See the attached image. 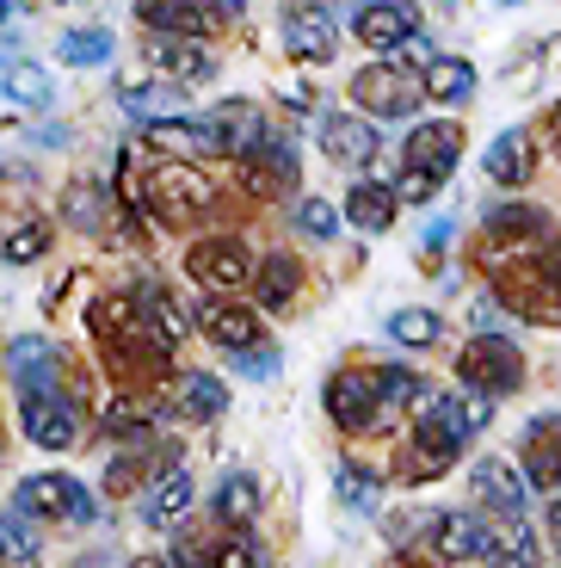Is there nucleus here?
I'll list each match as a JSON object with an SVG mask.
<instances>
[{"instance_id":"41","label":"nucleus","mask_w":561,"mask_h":568,"mask_svg":"<svg viewBox=\"0 0 561 568\" xmlns=\"http://www.w3.org/2000/svg\"><path fill=\"white\" fill-rule=\"evenodd\" d=\"M389 341L395 346H432L438 341V315L432 310H395L389 315Z\"/></svg>"},{"instance_id":"21","label":"nucleus","mask_w":561,"mask_h":568,"mask_svg":"<svg viewBox=\"0 0 561 568\" xmlns=\"http://www.w3.org/2000/svg\"><path fill=\"white\" fill-rule=\"evenodd\" d=\"M204 124L216 130V142H223V155H253L259 142H266V118H259V105L253 100H223L216 112H204Z\"/></svg>"},{"instance_id":"45","label":"nucleus","mask_w":561,"mask_h":568,"mask_svg":"<svg viewBox=\"0 0 561 568\" xmlns=\"http://www.w3.org/2000/svg\"><path fill=\"white\" fill-rule=\"evenodd\" d=\"M136 483H142V452L112 457V469H105V495H130Z\"/></svg>"},{"instance_id":"52","label":"nucleus","mask_w":561,"mask_h":568,"mask_svg":"<svg viewBox=\"0 0 561 568\" xmlns=\"http://www.w3.org/2000/svg\"><path fill=\"white\" fill-rule=\"evenodd\" d=\"M549 531H555V550H561V500L549 507Z\"/></svg>"},{"instance_id":"17","label":"nucleus","mask_w":561,"mask_h":568,"mask_svg":"<svg viewBox=\"0 0 561 568\" xmlns=\"http://www.w3.org/2000/svg\"><path fill=\"white\" fill-rule=\"evenodd\" d=\"M351 31L370 43V50H401L407 38H420V7H407V0H377V7H358Z\"/></svg>"},{"instance_id":"28","label":"nucleus","mask_w":561,"mask_h":568,"mask_svg":"<svg viewBox=\"0 0 561 568\" xmlns=\"http://www.w3.org/2000/svg\"><path fill=\"white\" fill-rule=\"evenodd\" d=\"M488 562L493 568H537V531L524 519H493L488 526Z\"/></svg>"},{"instance_id":"16","label":"nucleus","mask_w":561,"mask_h":568,"mask_svg":"<svg viewBox=\"0 0 561 568\" xmlns=\"http://www.w3.org/2000/svg\"><path fill=\"white\" fill-rule=\"evenodd\" d=\"M476 500L493 507V519H524V500H531L524 469L512 464V457H481L476 464Z\"/></svg>"},{"instance_id":"47","label":"nucleus","mask_w":561,"mask_h":568,"mask_svg":"<svg viewBox=\"0 0 561 568\" xmlns=\"http://www.w3.org/2000/svg\"><path fill=\"white\" fill-rule=\"evenodd\" d=\"M278 365H284V358L272 353V346H247V353H235V371H241V377H272Z\"/></svg>"},{"instance_id":"49","label":"nucleus","mask_w":561,"mask_h":568,"mask_svg":"<svg viewBox=\"0 0 561 568\" xmlns=\"http://www.w3.org/2000/svg\"><path fill=\"white\" fill-rule=\"evenodd\" d=\"M543 142H549V149L561 155V100L549 105V118H543Z\"/></svg>"},{"instance_id":"11","label":"nucleus","mask_w":561,"mask_h":568,"mask_svg":"<svg viewBox=\"0 0 561 568\" xmlns=\"http://www.w3.org/2000/svg\"><path fill=\"white\" fill-rule=\"evenodd\" d=\"M136 19L155 38H197L211 26H235L241 7H228V0H211V7H197V0H136Z\"/></svg>"},{"instance_id":"36","label":"nucleus","mask_w":561,"mask_h":568,"mask_svg":"<svg viewBox=\"0 0 561 568\" xmlns=\"http://www.w3.org/2000/svg\"><path fill=\"white\" fill-rule=\"evenodd\" d=\"M57 62H69V69H99V62H112V31H105V26L62 31V38H57Z\"/></svg>"},{"instance_id":"14","label":"nucleus","mask_w":561,"mask_h":568,"mask_svg":"<svg viewBox=\"0 0 561 568\" xmlns=\"http://www.w3.org/2000/svg\"><path fill=\"white\" fill-rule=\"evenodd\" d=\"M118 105L142 124H173V118H192L180 81H155V74H124L118 81Z\"/></svg>"},{"instance_id":"20","label":"nucleus","mask_w":561,"mask_h":568,"mask_svg":"<svg viewBox=\"0 0 561 568\" xmlns=\"http://www.w3.org/2000/svg\"><path fill=\"white\" fill-rule=\"evenodd\" d=\"M322 155L334 168H365V161H377V124L370 118H351V112H334L322 124Z\"/></svg>"},{"instance_id":"23","label":"nucleus","mask_w":561,"mask_h":568,"mask_svg":"<svg viewBox=\"0 0 561 568\" xmlns=\"http://www.w3.org/2000/svg\"><path fill=\"white\" fill-rule=\"evenodd\" d=\"M531 168H537V142L531 130H500L488 142V155H481V173L493 185H531Z\"/></svg>"},{"instance_id":"37","label":"nucleus","mask_w":561,"mask_h":568,"mask_svg":"<svg viewBox=\"0 0 561 568\" xmlns=\"http://www.w3.org/2000/svg\"><path fill=\"white\" fill-rule=\"evenodd\" d=\"M223 408H228V389L216 384V377H204V371H185L180 377V414L185 420H216Z\"/></svg>"},{"instance_id":"24","label":"nucleus","mask_w":561,"mask_h":568,"mask_svg":"<svg viewBox=\"0 0 561 568\" xmlns=\"http://www.w3.org/2000/svg\"><path fill=\"white\" fill-rule=\"evenodd\" d=\"M185 507H192V476H185L180 464H167L161 469V483L142 495V526L173 531V526H185Z\"/></svg>"},{"instance_id":"54","label":"nucleus","mask_w":561,"mask_h":568,"mask_svg":"<svg viewBox=\"0 0 561 568\" xmlns=\"http://www.w3.org/2000/svg\"><path fill=\"white\" fill-rule=\"evenodd\" d=\"M0 13H7V7H0Z\"/></svg>"},{"instance_id":"42","label":"nucleus","mask_w":561,"mask_h":568,"mask_svg":"<svg viewBox=\"0 0 561 568\" xmlns=\"http://www.w3.org/2000/svg\"><path fill=\"white\" fill-rule=\"evenodd\" d=\"M296 229L315 235V242H334V235H339V211L327 199H303V204H296Z\"/></svg>"},{"instance_id":"44","label":"nucleus","mask_w":561,"mask_h":568,"mask_svg":"<svg viewBox=\"0 0 561 568\" xmlns=\"http://www.w3.org/2000/svg\"><path fill=\"white\" fill-rule=\"evenodd\" d=\"M167 562L173 568H216V544H204V538H192V531H185V538L167 550Z\"/></svg>"},{"instance_id":"2","label":"nucleus","mask_w":561,"mask_h":568,"mask_svg":"<svg viewBox=\"0 0 561 568\" xmlns=\"http://www.w3.org/2000/svg\"><path fill=\"white\" fill-rule=\"evenodd\" d=\"M537 242H549V216L537 211V204H493L476 229V260L488 272H500V266L531 260Z\"/></svg>"},{"instance_id":"51","label":"nucleus","mask_w":561,"mask_h":568,"mask_svg":"<svg viewBox=\"0 0 561 568\" xmlns=\"http://www.w3.org/2000/svg\"><path fill=\"white\" fill-rule=\"evenodd\" d=\"M130 568H173V562H167V556H136Z\"/></svg>"},{"instance_id":"25","label":"nucleus","mask_w":561,"mask_h":568,"mask_svg":"<svg viewBox=\"0 0 561 568\" xmlns=\"http://www.w3.org/2000/svg\"><path fill=\"white\" fill-rule=\"evenodd\" d=\"M149 142H155V149H167V155H180L185 168H192V161L223 155V142H216V130L204 124V118H173V124H149Z\"/></svg>"},{"instance_id":"4","label":"nucleus","mask_w":561,"mask_h":568,"mask_svg":"<svg viewBox=\"0 0 561 568\" xmlns=\"http://www.w3.org/2000/svg\"><path fill=\"white\" fill-rule=\"evenodd\" d=\"M457 377H463V389H476L481 402L512 396V389L524 384V353L506 341V334H476V341L463 346V358H457Z\"/></svg>"},{"instance_id":"15","label":"nucleus","mask_w":561,"mask_h":568,"mask_svg":"<svg viewBox=\"0 0 561 568\" xmlns=\"http://www.w3.org/2000/svg\"><path fill=\"white\" fill-rule=\"evenodd\" d=\"M339 26L327 7H284V57L296 62H334Z\"/></svg>"},{"instance_id":"12","label":"nucleus","mask_w":561,"mask_h":568,"mask_svg":"<svg viewBox=\"0 0 561 568\" xmlns=\"http://www.w3.org/2000/svg\"><path fill=\"white\" fill-rule=\"evenodd\" d=\"M351 100L365 105V112H377V118H407L426 93H420V74H401V69H389V62H370V69L351 74Z\"/></svg>"},{"instance_id":"35","label":"nucleus","mask_w":561,"mask_h":568,"mask_svg":"<svg viewBox=\"0 0 561 568\" xmlns=\"http://www.w3.org/2000/svg\"><path fill=\"white\" fill-rule=\"evenodd\" d=\"M43 254H50V223L43 216H26V223L0 229V260L7 266H38Z\"/></svg>"},{"instance_id":"6","label":"nucleus","mask_w":561,"mask_h":568,"mask_svg":"<svg viewBox=\"0 0 561 568\" xmlns=\"http://www.w3.org/2000/svg\"><path fill=\"white\" fill-rule=\"evenodd\" d=\"M149 204H155L167 223H192V216L216 211V185L204 168H185V161H161L149 173Z\"/></svg>"},{"instance_id":"50","label":"nucleus","mask_w":561,"mask_h":568,"mask_svg":"<svg viewBox=\"0 0 561 568\" xmlns=\"http://www.w3.org/2000/svg\"><path fill=\"white\" fill-rule=\"evenodd\" d=\"M74 568H112V550H86V556H74Z\"/></svg>"},{"instance_id":"29","label":"nucleus","mask_w":561,"mask_h":568,"mask_svg":"<svg viewBox=\"0 0 561 568\" xmlns=\"http://www.w3.org/2000/svg\"><path fill=\"white\" fill-rule=\"evenodd\" d=\"M253 278H259V303H266V310H284V303L303 291V260L278 247V254H266L253 266Z\"/></svg>"},{"instance_id":"10","label":"nucleus","mask_w":561,"mask_h":568,"mask_svg":"<svg viewBox=\"0 0 561 568\" xmlns=\"http://www.w3.org/2000/svg\"><path fill=\"white\" fill-rule=\"evenodd\" d=\"M296 180H303V168H296L290 142H259L253 155L235 161V185L247 192V199H259V204H284L296 192Z\"/></svg>"},{"instance_id":"18","label":"nucleus","mask_w":561,"mask_h":568,"mask_svg":"<svg viewBox=\"0 0 561 568\" xmlns=\"http://www.w3.org/2000/svg\"><path fill=\"white\" fill-rule=\"evenodd\" d=\"M401 155H407V168H414V173H438V180H450V168H457V155H463V124L438 118V124L407 130Z\"/></svg>"},{"instance_id":"31","label":"nucleus","mask_w":561,"mask_h":568,"mask_svg":"<svg viewBox=\"0 0 561 568\" xmlns=\"http://www.w3.org/2000/svg\"><path fill=\"white\" fill-rule=\"evenodd\" d=\"M339 211H346L358 229H370V235H377V229H389V223H395V211H401V204H395V192H389V185L358 180V185L346 192V204H339Z\"/></svg>"},{"instance_id":"22","label":"nucleus","mask_w":561,"mask_h":568,"mask_svg":"<svg viewBox=\"0 0 561 568\" xmlns=\"http://www.w3.org/2000/svg\"><path fill=\"white\" fill-rule=\"evenodd\" d=\"M197 327H204L216 346H228V353L259 346V322H253V310H241L235 297H204L197 303Z\"/></svg>"},{"instance_id":"26","label":"nucleus","mask_w":561,"mask_h":568,"mask_svg":"<svg viewBox=\"0 0 561 568\" xmlns=\"http://www.w3.org/2000/svg\"><path fill=\"white\" fill-rule=\"evenodd\" d=\"M149 57L161 62V69H167V81H211L216 74V62H211V50H204V43H192V38H155L149 43Z\"/></svg>"},{"instance_id":"39","label":"nucleus","mask_w":561,"mask_h":568,"mask_svg":"<svg viewBox=\"0 0 561 568\" xmlns=\"http://www.w3.org/2000/svg\"><path fill=\"white\" fill-rule=\"evenodd\" d=\"M0 544L13 550V562H38V556H43V531H38V519H31L26 507L0 513Z\"/></svg>"},{"instance_id":"9","label":"nucleus","mask_w":561,"mask_h":568,"mask_svg":"<svg viewBox=\"0 0 561 568\" xmlns=\"http://www.w3.org/2000/svg\"><path fill=\"white\" fill-rule=\"evenodd\" d=\"M327 414H334L339 433H377L382 426V389H377V371H334L327 377Z\"/></svg>"},{"instance_id":"27","label":"nucleus","mask_w":561,"mask_h":568,"mask_svg":"<svg viewBox=\"0 0 561 568\" xmlns=\"http://www.w3.org/2000/svg\"><path fill=\"white\" fill-rule=\"evenodd\" d=\"M334 500L351 513H377L382 507V476L370 464H358V457H339L334 464Z\"/></svg>"},{"instance_id":"33","label":"nucleus","mask_w":561,"mask_h":568,"mask_svg":"<svg viewBox=\"0 0 561 568\" xmlns=\"http://www.w3.org/2000/svg\"><path fill=\"white\" fill-rule=\"evenodd\" d=\"M62 216H69L74 229H86V235H105L112 204H105V192H99L93 180H69V192H62Z\"/></svg>"},{"instance_id":"30","label":"nucleus","mask_w":561,"mask_h":568,"mask_svg":"<svg viewBox=\"0 0 561 568\" xmlns=\"http://www.w3.org/2000/svg\"><path fill=\"white\" fill-rule=\"evenodd\" d=\"M211 513L223 526H247L253 513H259V483H253L247 469H228L223 483L211 488Z\"/></svg>"},{"instance_id":"34","label":"nucleus","mask_w":561,"mask_h":568,"mask_svg":"<svg viewBox=\"0 0 561 568\" xmlns=\"http://www.w3.org/2000/svg\"><path fill=\"white\" fill-rule=\"evenodd\" d=\"M0 87H7V100L26 105V112H43V105L57 100V87H50V74H43L38 62H7V69H0Z\"/></svg>"},{"instance_id":"43","label":"nucleus","mask_w":561,"mask_h":568,"mask_svg":"<svg viewBox=\"0 0 561 568\" xmlns=\"http://www.w3.org/2000/svg\"><path fill=\"white\" fill-rule=\"evenodd\" d=\"M438 185H445L438 173H414V168H407L401 180L389 185V192H395V204H432V192H438Z\"/></svg>"},{"instance_id":"46","label":"nucleus","mask_w":561,"mask_h":568,"mask_svg":"<svg viewBox=\"0 0 561 568\" xmlns=\"http://www.w3.org/2000/svg\"><path fill=\"white\" fill-rule=\"evenodd\" d=\"M105 426H112L118 439H130V433H142V426H149V408H142V402H112V414H105Z\"/></svg>"},{"instance_id":"53","label":"nucleus","mask_w":561,"mask_h":568,"mask_svg":"<svg viewBox=\"0 0 561 568\" xmlns=\"http://www.w3.org/2000/svg\"><path fill=\"white\" fill-rule=\"evenodd\" d=\"M0 562H7V550H0Z\"/></svg>"},{"instance_id":"1","label":"nucleus","mask_w":561,"mask_h":568,"mask_svg":"<svg viewBox=\"0 0 561 568\" xmlns=\"http://www.w3.org/2000/svg\"><path fill=\"white\" fill-rule=\"evenodd\" d=\"M86 327H93L99 353L112 358V371L124 384H155V377H167V346H161V334L149 327L142 303L99 297L93 310H86Z\"/></svg>"},{"instance_id":"7","label":"nucleus","mask_w":561,"mask_h":568,"mask_svg":"<svg viewBox=\"0 0 561 568\" xmlns=\"http://www.w3.org/2000/svg\"><path fill=\"white\" fill-rule=\"evenodd\" d=\"M19 420H26L31 445H43V452H69V445L81 439L74 396H62L57 384H26L19 389Z\"/></svg>"},{"instance_id":"19","label":"nucleus","mask_w":561,"mask_h":568,"mask_svg":"<svg viewBox=\"0 0 561 568\" xmlns=\"http://www.w3.org/2000/svg\"><path fill=\"white\" fill-rule=\"evenodd\" d=\"M524 476H531V488L561 495V414L524 420Z\"/></svg>"},{"instance_id":"32","label":"nucleus","mask_w":561,"mask_h":568,"mask_svg":"<svg viewBox=\"0 0 561 568\" xmlns=\"http://www.w3.org/2000/svg\"><path fill=\"white\" fill-rule=\"evenodd\" d=\"M420 93H426V100L457 105V100H469V93H476V69H469L463 57H432V69L420 74Z\"/></svg>"},{"instance_id":"38","label":"nucleus","mask_w":561,"mask_h":568,"mask_svg":"<svg viewBox=\"0 0 561 568\" xmlns=\"http://www.w3.org/2000/svg\"><path fill=\"white\" fill-rule=\"evenodd\" d=\"M142 315H149V327L161 334V346H167V353L185 341V315H180V303H173L161 284H142Z\"/></svg>"},{"instance_id":"3","label":"nucleus","mask_w":561,"mask_h":568,"mask_svg":"<svg viewBox=\"0 0 561 568\" xmlns=\"http://www.w3.org/2000/svg\"><path fill=\"white\" fill-rule=\"evenodd\" d=\"M488 556V526L469 507H445L426 519V531L407 544V562H481Z\"/></svg>"},{"instance_id":"48","label":"nucleus","mask_w":561,"mask_h":568,"mask_svg":"<svg viewBox=\"0 0 561 568\" xmlns=\"http://www.w3.org/2000/svg\"><path fill=\"white\" fill-rule=\"evenodd\" d=\"M445 242H450V223H426V235H420L426 254H445Z\"/></svg>"},{"instance_id":"5","label":"nucleus","mask_w":561,"mask_h":568,"mask_svg":"<svg viewBox=\"0 0 561 568\" xmlns=\"http://www.w3.org/2000/svg\"><path fill=\"white\" fill-rule=\"evenodd\" d=\"M493 303L524 322H543V327H561V284L549 278L537 260H519V266H500L493 272Z\"/></svg>"},{"instance_id":"40","label":"nucleus","mask_w":561,"mask_h":568,"mask_svg":"<svg viewBox=\"0 0 561 568\" xmlns=\"http://www.w3.org/2000/svg\"><path fill=\"white\" fill-rule=\"evenodd\" d=\"M216 568H272V550L253 538V531L235 526L223 544H216Z\"/></svg>"},{"instance_id":"13","label":"nucleus","mask_w":561,"mask_h":568,"mask_svg":"<svg viewBox=\"0 0 561 568\" xmlns=\"http://www.w3.org/2000/svg\"><path fill=\"white\" fill-rule=\"evenodd\" d=\"M13 507L26 513H50V519H74V526H86V519H99V500L86 495L74 476H26L13 495Z\"/></svg>"},{"instance_id":"8","label":"nucleus","mask_w":561,"mask_h":568,"mask_svg":"<svg viewBox=\"0 0 561 568\" xmlns=\"http://www.w3.org/2000/svg\"><path fill=\"white\" fill-rule=\"evenodd\" d=\"M185 272H192L211 297H235L241 284L253 278V254L241 235H204V242H192V254H185Z\"/></svg>"}]
</instances>
